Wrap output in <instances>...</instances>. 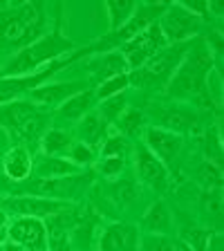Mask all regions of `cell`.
I'll use <instances>...</instances> for the list:
<instances>
[{"label":"cell","instance_id":"cell-25","mask_svg":"<svg viewBox=\"0 0 224 251\" xmlns=\"http://www.w3.org/2000/svg\"><path fill=\"white\" fill-rule=\"evenodd\" d=\"M94 226H97V220L90 211L81 213L76 211L74 215V222H72V231H70V242H72V249H88L90 242L94 238Z\"/></svg>","mask_w":224,"mask_h":251},{"label":"cell","instance_id":"cell-19","mask_svg":"<svg viewBox=\"0 0 224 251\" xmlns=\"http://www.w3.org/2000/svg\"><path fill=\"white\" fill-rule=\"evenodd\" d=\"M195 126H198V112L193 108H186V105L164 108L162 119H159V128H164L168 132H175L179 137L184 132H191Z\"/></svg>","mask_w":224,"mask_h":251},{"label":"cell","instance_id":"cell-9","mask_svg":"<svg viewBox=\"0 0 224 251\" xmlns=\"http://www.w3.org/2000/svg\"><path fill=\"white\" fill-rule=\"evenodd\" d=\"M157 25H159L168 45H179V43H191L193 38H198L199 29H202V18L186 11L179 2H175V5L168 2Z\"/></svg>","mask_w":224,"mask_h":251},{"label":"cell","instance_id":"cell-41","mask_svg":"<svg viewBox=\"0 0 224 251\" xmlns=\"http://www.w3.org/2000/svg\"><path fill=\"white\" fill-rule=\"evenodd\" d=\"M0 74H2V65H0Z\"/></svg>","mask_w":224,"mask_h":251},{"label":"cell","instance_id":"cell-7","mask_svg":"<svg viewBox=\"0 0 224 251\" xmlns=\"http://www.w3.org/2000/svg\"><path fill=\"white\" fill-rule=\"evenodd\" d=\"M166 7H168V2H159V5H137V11H135V16H132L130 21L125 23L124 27H119L117 31H110L108 36L101 38L99 43L90 45L88 54H92V52H99V54L103 52L105 54V52H117V50H121L125 43L132 41L137 34H141L148 25H152V23L159 21V16L164 14Z\"/></svg>","mask_w":224,"mask_h":251},{"label":"cell","instance_id":"cell-38","mask_svg":"<svg viewBox=\"0 0 224 251\" xmlns=\"http://www.w3.org/2000/svg\"><path fill=\"white\" fill-rule=\"evenodd\" d=\"M179 5H182L186 11H191L193 16L202 18V21H206V18L211 16L209 2H206V0H179Z\"/></svg>","mask_w":224,"mask_h":251},{"label":"cell","instance_id":"cell-33","mask_svg":"<svg viewBox=\"0 0 224 251\" xmlns=\"http://www.w3.org/2000/svg\"><path fill=\"white\" fill-rule=\"evenodd\" d=\"M137 251H175V242L168 235L144 233L139 235V249Z\"/></svg>","mask_w":224,"mask_h":251},{"label":"cell","instance_id":"cell-5","mask_svg":"<svg viewBox=\"0 0 224 251\" xmlns=\"http://www.w3.org/2000/svg\"><path fill=\"white\" fill-rule=\"evenodd\" d=\"M191 43H179V45H166L162 52H157L146 65H141L139 70L128 72L130 85L137 88H162L166 90L168 81L173 78L175 70L179 68L182 58L186 56Z\"/></svg>","mask_w":224,"mask_h":251},{"label":"cell","instance_id":"cell-10","mask_svg":"<svg viewBox=\"0 0 224 251\" xmlns=\"http://www.w3.org/2000/svg\"><path fill=\"white\" fill-rule=\"evenodd\" d=\"M166 45L168 43H166V38H164L159 25L152 23V25H148L141 34H137L132 41L125 43L119 52H121V56L125 58L128 72H132V70H139L141 65H146V63L150 61L157 52H162Z\"/></svg>","mask_w":224,"mask_h":251},{"label":"cell","instance_id":"cell-3","mask_svg":"<svg viewBox=\"0 0 224 251\" xmlns=\"http://www.w3.org/2000/svg\"><path fill=\"white\" fill-rule=\"evenodd\" d=\"M45 31V18L38 5L23 2L0 11V47L21 52Z\"/></svg>","mask_w":224,"mask_h":251},{"label":"cell","instance_id":"cell-16","mask_svg":"<svg viewBox=\"0 0 224 251\" xmlns=\"http://www.w3.org/2000/svg\"><path fill=\"white\" fill-rule=\"evenodd\" d=\"M76 209L74 204L70 209L54 213L45 218V231H47V251H72V242H70V231H72V222Z\"/></svg>","mask_w":224,"mask_h":251},{"label":"cell","instance_id":"cell-13","mask_svg":"<svg viewBox=\"0 0 224 251\" xmlns=\"http://www.w3.org/2000/svg\"><path fill=\"white\" fill-rule=\"evenodd\" d=\"M7 238H9V242H16L29 251H47L45 222L38 218H18L9 222Z\"/></svg>","mask_w":224,"mask_h":251},{"label":"cell","instance_id":"cell-23","mask_svg":"<svg viewBox=\"0 0 224 251\" xmlns=\"http://www.w3.org/2000/svg\"><path fill=\"white\" fill-rule=\"evenodd\" d=\"M125 72H128V65H125V58L121 56L119 50L117 52H105L103 56H99L92 63V74H94L92 78L97 81V85L101 81H105V78L117 76V74H125Z\"/></svg>","mask_w":224,"mask_h":251},{"label":"cell","instance_id":"cell-30","mask_svg":"<svg viewBox=\"0 0 224 251\" xmlns=\"http://www.w3.org/2000/svg\"><path fill=\"white\" fill-rule=\"evenodd\" d=\"M144 121H146V117H144V112H141L139 108H130V110L125 108V112L119 117V121H117L119 135L121 137H135V135H139Z\"/></svg>","mask_w":224,"mask_h":251},{"label":"cell","instance_id":"cell-6","mask_svg":"<svg viewBox=\"0 0 224 251\" xmlns=\"http://www.w3.org/2000/svg\"><path fill=\"white\" fill-rule=\"evenodd\" d=\"M85 54H88V47L76 50V52H72L70 56H63V58H58V61L50 63V65H45L43 70H38V72H34V74H27V76L0 78V105H2V103H11V101L25 99L31 90H36V88H41V85H45L47 81L54 76V74H58L63 68L72 65L74 61H78V58L85 56Z\"/></svg>","mask_w":224,"mask_h":251},{"label":"cell","instance_id":"cell-36","mask_svg":"<svg viewBox=\"0 0 224 251\" xmlns=\"http://www.w3.org/2000/svg\"><path fill=\"white\" fill-rule=\"evenodd\" d=\"M97 168L105 179H117L125 168V157H101Z\"/></svg>","mask_w":224,"mask_h":251},{"label":"cell","instance_id":"cell-21","mask_svg":"<svg viewBox=\"0 0 224 251\" xmlns=\"http://www.w3.org/2000/svg\"><path fill=\"white\" fill-rule=\"evenodd\" d=\"M105 132H108V124L99 117V112H88L83 119L78 121L76 126V137L78 141H83L88 146H92L97 151V146H101L105 139Z\"/></svg>","mask_w":224,"mask_h":251},{"label":"cell","instance_id":"cell-11","mask_svg":"<svg viewBox=\"0 0 224 251\" xmlns=\"http://www.w3.org/2000/svg\"><path fill=\"white\" fill-rule=\"evenodd\" d=\"M72 202L65 200H50V198H34V195H16V198H7L0 200V209L5 213H16L21 218H38L45 220L54 213L70 209Z\"/></svg>","mask_w":224,"mask_h":251},{"label":"cell","instance_id":"cell-35","mask_svg":"<svg viewBox=\"0 0 224 251\" xmlns=\"http://www.w3.org/2000/svg\"><path fill=\"white\" fill-rule=\"evenodd\" d=\"M125 152H128V141H125V137L110 135V137H105L103 144H101L99 155L101 157H125Z\"/></svg>","mask_w":224,"mask_h":251},{"label":"cell","instance_id":"cell-37","mask_svg":"<svg viewBox=\"0 0 224 251\" xmlns=\"http://www.w3.org/2000/svg\"><path fill=\"white\" fill-rule=\"evenodd\" d=\"M199 182H204V186L209 188V191L220 188V184H222V171H220L218 164L204 162L199 166Z\"/></svg>","mask_w":224,"mask_h":251},{"label":"cell","instance_id":"cell-1","mask_svg":"<svg viewBox=\"0 0 224 251\" xmlns=\"http://www.w3.org/2000/svg\"><path fill=\"white\" fill-rule=\"evenodd\" d=\"M215 54L206 38H193L186 56L166 85V94L177 101H193L206 94V83L213 72Z\"/></svg>","mask_w":224,"mask_h":251},{"label":"cell","instance_id":"cell-8","mask_svg":"<svg viewBox=\"0 0 224 251\" xmlns=\"http://www.w3.org/2000/svg\"><path fill=\"white\" fill-rule=\"evenodd\" d=\"M88 182H92V175L76 173L70 177L58 179H43V177H29L25 182H14V191L21 195H34V198H50V200H70L81 191Z\"/></svg>","mask_w":224,"mask_h":251},{"label":"cell","instance_id":"cell-18","mask_svg":"<svg viewBox=\"0 0 224 251\" xmlns=\"http://www.w3.org/2000/svg\"><path fill=\"white\" fill-rule=\"evenodd\" d=\"M31 175L43 179H58V177H70L76 173H83L78 166H74L65 157H50V155H38L36 159H31Z\"/></svg>","mask_w":224,"mask_h":251},{"label":"cell","instance_id":"cell-17","mask_svg":"<svg viewBox=\"0 0 224 251\" xmlns=\"http://www.w3.org/2000/svg\"><path fill=\"white\" fill-rule=\"evenodd\" d=\"M88 81H68V83H52V85H41V88L31 90L25 97V101L34 105H61L63 101H68L70 97L88 90Z\"/></svg>","mask_w":224,"mask_h":251},{"label":"cell","instance_id":"cell-20","mask_svg":"<svg viewBox=\"0 0 224 251\" xmlns=\"http://www.w3.org/2000/svg\"><path fill=\"white\" fill-rule=\"evenodd\" d=\"M31 155L27 148L23 146H14L9 152L5 155V175L9 177V182H25L31 177Z\"/></svg>","mask_w":224,"mask_h":251},{"label":"cell","instance_id":"cell-40","mask_svg":"<svg viewBox=\"0 0 224 251\" xmlns=\"http://www.w3.org/2000/svg\"><path fill=\"white\" fill-rule=\"evenodd\" d=\"M2 249H5V251H29V249H25V247L16 245V242H9V240H7L5 245H2Z\"/></svg>","mask_w":224,"mask_h":251},{"label":"cell","instance_id":"cell-34","mask_svg":"<svg viewBox=\"0 0 224 251\" xmlns=\"http://www.w3.org/2000/svg\"><path fill=\"white\" fill-rule=\"evenodd\" d=\"M110 193H112V200H115L119 206H128V204H130L132 200L137 198V186H135V182L119 179V182L112 184Z\"/></svg>","mask_w":224,"mask_h":251},{"label":"cell","instance_id":"cell-26","mask_svg":"<svg viewBox=\"0 0 224 251\" xmlns=\"http://www.w3.org/2000/svg\"><path fill=\"white\" fill-rule=\"evenodd\" d=\"M72 144H74V139L70 132L58 130V128H50V130L43 135L38 148H41L43 155L65 157V159H68V152H70V148H72Z\"/></svg>","mask_w":224,"mask_h":251},{"label":"cell","instance_id":"cell-29","mask_svg":"<svg viewBox=\"0 0 224 251\" xmlns=\"http://www.w3.org/2000/svg\"><path fill=\"white\" fill-rule=\"evenodd\" d=\"M125 105H128V101H125V92H124V94H117V97H110L105 101H99V110L97 112H99V117L105 124L112 126L125 112Z\"/></svg>","mask_w":224,"mask_h":251},{"label":"cell","instance_id":"cell-28","mask_svg":"<svg viewBox=\"0 0 224 251\" xmlns=\"http://www.w3.org/2000/svg\"><path fill=\"white\" fill-rule=\"evenodd\" d=\"M128 88H130L128 72L117 74V76H110V78H105V81H101V83L94 88V97H97V101H105V99H110V97L124 94Z\"/></svg>","mask_w":224,"mask_h":251},{"label":"cell","instance_id":"cell-2","mask_svg":"<svg viewBox=\"0 0 224 251\" xmlns=\"http://www.w3.org/2000/svg\"><path fill=\"white\" fill-rule=\"evenodd\" d=\"M74 52V43L68 36H63L61 31H50V34H43L41 38L31 43V45L23 47L21 52H16L9 58L0 78H9V76H27V74H34L38 70H43L45 65L58 61V58L68 56Z\"/></svg>","mask_w":224,"mask_h":251},{"label":"cell","instance_id":"cell-39","mask_svg":"<svg viewBox=\"0 0 224 251\" xmlns=\"http://www.w3.org/2000/svg\"><path fill=\"white\" fill-rule=\"evenodd\" d=\"M7 226H9V218H7L5 211L0 209V247L9 240V238H7Z\"/></svg>","mask_w":224,"mask_h":251},{"label":"cell","instance_id":"cell-27","mask_svg":"<svg viewBox=\"0 0 224 251\" xmlns=\"http://www.w3.org/2000/svg\"><path fill=\"white\" fill-rule=\"evenodd\" d=\"M103 7L110 18V31H117L119 27H124L137 11V2H132V0H108Z\"/></svg>","mask_w":224,"mask_h":251},{"label":"cell","instance_id":"cell-22","mask_svg":"<svg viewBox=\"0 0 224 251\" xmlns=\"http://www.w3.org/2000/svg\"><path fill=\"white\" fill-rule=\"evenodd\" d=\"M94 103H97L94 90L88 88V90H83V92L70 97L68 101H63V103L58 105V115H61L63 119H68V121H81L88 112H92Z\"/></svg>","mask_w":224,"mask_h":251},{"label":"cell","instance_id":"cell-14","mask_svg":"<svg viewBox=\"0 0 224 251\" xmlns=\"http://www.w3.org/2000/svg\"><path fill=\"white\" fill-rule=\"evenodd\" d=\"M135 171L141 182L155 191H164L168 186V168L144 144L135 148Z\"/></svg>","mask_w":224,"mask_h":251},{"label":"cell","instance_id":"cell-32","mask_svg":"<svg viewBox=\"0 0 224 251\" xmlns=\"http://www.w3.org/2000/svg\"><path fill=\"white\" fill-rule=\"evenodd\" d=\"M97 151H94L92 146H88V144H83V141H74L72 148H70L68 152V159L74 164V166H78L81 171H83L85 166H92L94 162H97Z\"/></svg>","mask_w":224,"mask_h":251},{"label":"cell","instance_id":"cell-4","mask_svg":"<svg viewBox=\"0 0 224 251\" xmlns=\"http://www.w3.org/2000/svg\"><path fill=\"white\" fill-rule=\"evenodd\" d=\"M0 126L9 130L21 141L18 146L27 148L38 146L50 128H47V117L41 112V105H34L29 101H11V103L0 105Z\"/></svg>","mask_w":224,"mask_h":251},{"label":"cell","instance_id":"cell-15","mask_svg":"<svg viewBox=\"0 0 224 251\" xmlns=\"http://www.w3.org/2000/svg\"><path fill=\"white\" fill-rule=\"evenodd\" d=\"M182 144H184V137L175 135V132H168V130H164V128H159V126L146 128V141H144V146L166 168H168V164L177 157V152L182 151Z\"/></svg>","mask_w":224,"mask_h":251},{"label":"cell","instance_id":"cell-12","mask_svg":"<svg viewBox=\"0 0 224 251\" xmlns=\"http://www.w3.org/2000/svg\"><path fill=\"white\" fill-rule=\"evenodd\" d=\"M97 238V251H137L139 249V229L128 222H110Z\"/></svg>","mask_w":224,"mask_h":251},{"label":"cell","instance_id":"cell-24","mask_svg":"<svg viewBox=\"0 0 224 251\" xmlns=\"http://www.w3.org/2000/svg\"><path fill=\"white\" fill-rule=\"evenodd\" d=\"M141 225L146 229V233H155V235H168L173 231V220L168 213L166 204L164 202H155L150 204V209L144 213Z\"/></svg>","mask_w":224,"mask_h":251},{"label":"cell","instance_id":"cell-31","mask_svg":"<svg viewBox=\"0 0 224 251\" xmlns=\"http://www.w3.org/2000/svg\"><path fill=\"white\" fill-rule=\"evenodd\" d=\"M213 238L209 229H202V226H191V229L182 231V238L179 242L186 245L191 251H209V242Z\"/></svg>","mask_w":224,"mask_h":251}]
</instances>
